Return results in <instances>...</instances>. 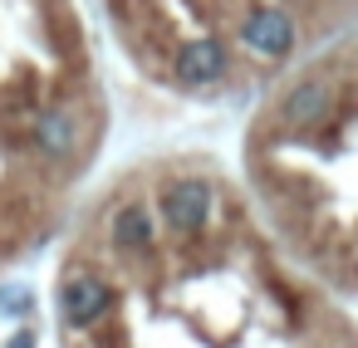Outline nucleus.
Here are the masks:
<instances>
[{
    "label": "nucleus",
    "mask_w": 358,
    "mask_h": 348,
    "mask_svg": "<svg viewBox=\"0 0 358 348\" xmlns=\"http://www.w3.org/2000/svg\"><path fill=\"white\" fill-rule=\"evenodd\" d=\"M108 240H113L123 255H143V250H152L157 231H152L148 206H138V201L118 206V211H113V221H108Z\"/></svg>",
    "instance_id": "nucleus-6"
},
{
    "label": "nucleus",
    "mask_w": 358,
    "mask_h": 348,
    "mask_svg": "<svg viewBox=\"0 0 358 348\" xmlns=\"http://www.w3.org/2000/svg\"><path fill=\"white\" fill-rule=\"evenodd\" d=\"M329 103H334L329 79L309 74V79H299V84L285 94V103H280V123H285V128H314L319 118H329Z\"/></svg>",
    "instance_id": "nucleus-5"
},
{
    "label": "nucleus",
    "mask_w": 358,
    "mask_h": 348,
    "mask_svg": "<svg viewBox=\"0 0 358 348\" xmlns=\"http://www.w3.org/2000/svg\"><path fill=\"white\" fill-rule=\"evenodd\" d=\"M35 309V294L30 284H0V314H10V319H25Z\"/></svg>",
    "instance_id": "nucleus-8"
},
{
    "label": "nucleus",
    "mask_w": 358,
    "mask_h": 348,
    "mask_svg": "<svg viewBox=\"0 0 358 348\" xmlns=\"http://www.w3.org/2000/svg\"><path fill=\"white\" fill-rule=\"evenodd\" d=\"M177 84L182 89H201V84H216L226 74V45L211 40V35H196L177 50V64H172Z\"/></svg>",
    "instance_id": "nucleus-4"
},
{
    "label": "nucleus",
    "mask_w": 358,
    "mask_h": 348,
    "mask_svg": "<svg viewBox=\"0 0 358 348\" xmlns=\"http://www.w3.org/2000/svg\"><path fill=\"white\" fill-rule=\"evenodd\" d=\"M10 348H35V338H30V333H15V338H10Z\"/></svg>",
    "instance_id": "nucleus-9"
},
{
    "label": "nucleus",
    "mask_w": 358,
    "mask_h": 348,
    "mask_svg": "<svg viewBox=\"0 0 358 348\" xmlns=\"http://www.w3.org/2000/svg\"><path fill=\"white\" fill-rule=\"evenodd\" d=\"M241 50H250L255 59H285L289 50H294V40H299V30H294V15L289 10H280V6H255L245 20H241Z\"/></svg>",
    "instance_id": "nucleus-1"
},
{
    "label": "nucleus",
    "mask_w": 358,
    "mask_h": 348,
    "mask_svg": "<svg viewBox=\"0 0 358 348\" xmlns=\"http://www.w3.org/2000/svg\"><path fill=\"white\" fill-rule=\"evenodd\" d=\"M108 309H113V284H108L103 275L79 270V275L64 280V289H59V314H64L69 328H89V324H99Z\"/></svg>",
    "instance_id": "nucleus-2"
},
{
    "label": "nucleus",
    "mask_w": 358,
    "mask_h": 348,
    "mask_svg": "<svg viewBox=\"0 0 358 348\" xmlns=\"http://www.w3.org/2000/svg\"><path fill=\"white\" fill-rule=\"evenodd\" d=\"M35 143H40L45 157H69L74 143H79V118H74L69 108H50V113H40V118H35Z\"/></svg>",
    "instance_id": "nucleus-7"
},
{
    "label": "nucleus",
    "mask_w": 358,
    "mask_h": 348,
    "mask_svg": "<svg viewBox=\"0 0 358 348\" xmlns=\"http://www.w3.org/2000/svg\"><path fill=\"white\" fill-rule=\"evenodd\" d=\"M211 221V187L206 182H172L167 191H162V226H172V231H182V235H192V231H201Z\"/></svg>",
    "instance_id": "nucleus-3"
}]
</instances>
